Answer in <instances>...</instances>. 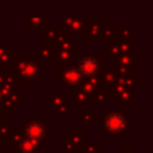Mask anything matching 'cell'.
<instances>
[{
  "label": "cell",
  "instance_id": "1",
  "mask_svg": "<svg viewBox=\"0 0 153 153\" xmlns=\"http://www.w3.org/2000/svg\"><path fill=\"white\" fill-rule=\"evenodd\" d=\"M38 55H15L10 67L20 86H35L43 78V63Z\"/></svg>",
  "mask_w": 153,
  "mask_h": 153
},
{
  "label": "cell",
  "instance_id": "2",
  "mask_svg": "<svg viewBox=\"0 0 153 153\" xmlns=\"http://www.w3.org/2000/svg\"><path fill=\"white\" fill-rule=\"evenodd\" d=\"M103 133L105 134H132L133 124L128 121L126 105L121 110H111L103 114Z\"/></svg>",
  "mask_w": 153,
  "mask_h": 153
},
{
  "label": "cell",
  "instance_id": "3",
  "mask_svg": "<svg viewBox=\"0 0 153 153\" xmlns=\"http://www.w3.org/2000/svg\"><path fill=\"white\" fill-rule=\"evenodd\" d=\"M55 86L63 85L66 89H78L85 81V75L82 74L78 65L70 63V65H61L55 62V75H54Z\"/></svg>",
  "mask_w": 153,
  "mask_h": 153
},
{
  "label": "cell",
  "instance_id": "4",
  "mask_svg": "<svg viewBox=\"0 0 153 153\" xmlns=\"http://www.w3.org/2000/svg\"><path fill=\"white\" fill-rule=\"evenodd\" d=\"M26 136L32 140L40 143L45 148H47L50 145V136H48V128L46 125V122L43 121V118L39 117H32L28 121L24 122L23 126Z\"/></svg>",
  "mask_w": 153,
  "mask_h": 153
},
{
  "label": "cell",
  "instance_id": "5",
  "mask_svg": "<svg viewBox=\"0 0 153 153\" xmlns=\"http://www.w3.org/2000/svg\"><path fill=\"white\" fill-rule=\"evenodd\" d=\"M102 55H85L78 59L76 65L81 69L85 78H94V76H100L102 71Z\"/></svg>",
  "mask_w": 153,
  "mask_h": 153
},
{
  "label": "cell",
  "instance_id": "6",
  "mask_svg": "<svg viewBox=\"0 0 153 153\" xmlns=\"http://www.w3.org/2000/svg\"><path fill=\"white\" fill-rule=\"evenodd\" d=\"M43 149H45V146L40 143H38V141L26 136L19 145H16L15 148L11 149V152L12 153H42Z\"/></svg>",
  "mask_w": 153,
  "mask_h": 153
},
{
  "label": "cell",
  "instance_id": "7",
  "mask_svg": "<svg viewBox=\"0 0 153 153\" xmlns=\"http://www.w3.org/2000/svg\"><path fill=\"white\" fill-rule=\"evenodd\" d=\"M79 59L78 54V45H75L73 48H67V50H56L55 62L61 65H70L74 63V61Z\"/></svg>",
  "mask_w": 153,
  "mask_h": 153
},
{
  "label": "cell",
  "instance_id": "8",
  "mask_svg": "<svg viewBox=\"0 0 153 153\" xmlns=\"http://www.w3.org/2000/svg\"><path fill=\"white\" fill-rule=\"evenodd\" d=\"M81 89L85 90L87 94L90 95V98L94 97L98 91L105 89V85L102 83L100 76H94V78H85L83 83L81 85Z\"/></svg>",
  "mask_w": 153,
  "mask_h": 153
},
{
  "label": "cell",
  "instance_id": "9",
  "mask_svg": "<svg viewBox=\"0 0 153 153\" xmlns=\"http://www.w3.org/2000/svg\"><path fill=\"white\" fill-rule=\"evenodd\" d=\"M36 53L42 61L45 62H51L55 61V55H56V48L54 45L48 42H43V43H38L36 46Z\"/></svg>",
  "mask_w": 153,
  "mask_h": 153
},
{
  "label": "cell",
  "instance_id": "10",
  "mask_svg": "<svg viewBox=\"0 0 153 153\" xmlns=\"http://www.w3.org/2000/svg\"><path fill=\"white\" fill-rule=\"evenodd\" d=\"M69 102L67 101V91H50L48 93V109L51 111L58 110L63 105Z\"/></svg>",
  "mask_w": 153,
  "mask_h": 153
},
{
  "label": "cell",
  "instance_id": "11",
  "mask_svg": "<svg viewBox=\"0 0 153 153\" xmlns=\"http://www.w3.org/2000/svg\"><path fill=\"white\" fill-rule=\"evenodd\" d=\"M85 130L81 126H76L73 129L71 133H69V134L66 136V138L70 141L71 144H74V145L78 148L79 153H83V146H85Z\"/></svg>",
  "mask_w": 153,
  "mask_h": 153
},
{
  "label": "cell",
  "instance_id": "12",
  "mask_svg": "<svg viewBox=\"0 0 153 153\" xmlns=\"http://www.w3.org/2000/svg\"><path fill=\"white\" fill-rule=\"evenodd\" d=\"M24 137H26V132H24L23 128H13V129L11 130V133L8 134V137L5 138L4 145L7 146V148L12 149V148H15L16 145H19Z\"/></svg>",
  "mask_w": 153,
  "mask_h": 153
},
{
  "label": "cell",
  "instance_id": "13",
  "mask_svg": "<svg viewBox=\"0 0 153 153\" xmlns=\"http://www.w3.org/2000/svg\"><path fill=\"white\" fill-rule=\"evenodd\" d=\"M118 76L120 75H118V71H117V67H105V69H102V71H101V74H100V78H101V81H102V83L109 87L116 83Z\"/></svg>",
  "mask_w": 153,
  "mask_h": 153
},
{
  "label": "cell",
  "instance_id": "14",
  "mask_svg": "<svg viewBox=\"0 0 153 153\" xmlns=\"http://www.w3.org/2000/svg\"><path fill=\"white\" fill-rule=\"evenodd\" d=\"M79 117H81L79 126L83 128V129H90L93 126V124H95L98 121V110L91 109L89 111H83L82 114H79Z\"/></svg>",
  "mask_w": 153,
  "mask_h": 153
},
{
  "label": "cell",
  "instance_id": "15",
  "mask_svg": "<svg viewBox=\"0 0 153 153\" xmlns=\"http://www.w3.org/2000/svg\"><path fill=\"white\" fill-rule=\"evenodd\" d=\"M3 90H4L5 95H10L11 93L16 91V90H19V83H18V79L15 78V75L13 74H7L5 76L4 82H3Z\"/></svg>",
  "mask_w": 153,
  "mask_h": 153
},
{
  "label": "cell",
  "instance_id": "16",
  "mask_svg": "<svg viewBox=\"0 0 153 153\" xmlns=\"http://www.w3.org/2000/svg\"><path fill=\"white\" fill-rule=\"evenodd\" d=\"M117 65L132 69L133 66H137L138 65V56L133 55V54H122V55L117 59Z\"/></svg>",
  "mask_w": 153,
  "mask_h": 153
},
{
  "label": "cell",
  "instance_id": "17",
  "mask_svg": "<svg viewBox=\"0 0 153 153\" xmlns=\"http://www.w3.org/2000/svg\"><path fill=\"white\" fill-rule=\"evenodd\" d=\"M111 93L110 91H105V90H101V91H98L97 94L94 95V97L90 98L89 103H91V105H94V103H101V105H108L109 102H110L111 100Z\"/></svg>",
  "mask_w": 153,
  "mask_h": 153
},
{
  "label": "cell",
  "instance_id": "18",
  "mask_svg": "<svg viewBox=\"0 0 153 153\" xmlns=\"http://www.w3.org/2000/svg\"><path fill=\"white\" fill-rule=\"evenodd\" d=\"M12 55H11V45L0 46V67H7L10 66Z\"/></svg>",
  "mask_w": 153,
  "mask_h": 153
},
{
  "label": "cell",
  "instance_id": "19",
  "mask_svg": "<svg viewBox=\"0 0 153 153\" xmlns=\"http://www.w3.org/2000/svg\"><path fill=\"white\" fill-rule=\"evenodd\" d=\"M12 129V122L8 121V117H0V141H5Z\"/></svg>",
  "mask_w": 153,
  "mask_h": 153
},
{
  "label": "cell",
  "instance_id": "20",
  "mask_svg": "<svg viewBox=\"0 0 153 153\" xmlns=\"http://www.w3.org/2000/svg\"><path fill=\"white\" fill-rule=\"evenodd\" d=\"M73 98H74L76 105H86L90 101V95L85 90H82L81 87H78V89H75L73 91Z\"/></svg>",
  "mask_w": 153,
  "mask_h": 153
},
{
  "label": "cell",
  "instance_id": "21",
  "mask_svg": "<svg viewBox=\"0 0 153 153\" xmlns=\"http://www.w3.org/2000/svg\"><path fill=\"white\" fill-rule=\"evenodd\" d=\"M105 149L98 144L97 140H86L83 146V153H102Z\"/></svg>",
  "mask_w": 153,
  "mask_h": 153
},
{
  "label": "cell",
  "instance_id": "22",
  "mask_svg": "<svg viewBox=\"0 0 153 153\" xmlns=\"http://www.w3.org/2000/svg\"><path fill=\"white\" fill-rule=\"evenodd\" d=\"M65 24H66V30L69 32H76V34H81L82 22H79L78 19H66Z\"/></svg>",
  "mask_w": 153,
  "mask_h": 153
},
{
  "label": "cell",
  "instance_id": "23",
  "mask_svg": "<svg viewBox=\"0 0 153 153\" xmlns=\"http://www.w3.org/2000/svg\"><path fill=\"white\" fill-rule=\"evenodd\" d=\"M56 117H71L74 114V105L70 102H67L66 105H63L62 108H59L58 110L54 111Z\"/></svg>",
  "mask_w": 153,
  "mask_h": 153
},
{
  "label": "cell",
  "instance_id": "24",
  "mask_svg": "<svg viewBox=\"0 0 153 153\" xmlns=\"http://www.w3.org/2000/svg\"><path fill=\"white\" fill-rule=\"evenodd\" d=\"M61 152L62 153H79L78 148H76L74 144L70 143L67 138H63L61 141Z\"/></svg>",
  "mask_w": 153,
  "mask_h": 153
},
{
  "label": "cell",
  "instance_id": "25",
  "mask_svg": "<svg viewBox=\"0 0 153 153\" xmlns=\"http://www.w3.org/2000/svg\"><path fill=\"white\" fill-rule=\"evenodd\" d=\"M8 97L12 98V100L15 101L16 103H19V105H23V103H24V100H26V95H24V93L20 91V90H16V91L11 93Z\"/></svg>",
  "mask_w": 153,
  "mask_h": 153
},
{
  "label": "cell",
  "instance_id": "26",
  "mask_svg": "<svg viewBox=\"0 0 153 153\" xmlns=\"http://www.w3.org/2000/svg\"><path fill=\"white\" fill-rule=\"evenodd\" d=\"M5 76H7V73H5L4 67H0V86L3 85V82H4Z\"/></svg>",
  "mask_w": 153,
  "mask_h": 153
},
{
  "label": "cell",
  "instance_id": "27",
  "mask_svg": "<svg viewBox=\"0 0 153 153\" xmlns=\"http://www.w3.org/2000/svg\"><path fill=\"white\" fill-rule=\"evenodd\" d=\"M7 98V95H5L4 90H3V86H0V103H3V101Z\"/></svg>",
  "mask_w": 153,
  "mask_h": 153
},
{
  "label": "cell",
  "instance_id": "28",
  "mask_svg": "<svg viewBox=\"0 0 153 153\" xmlns=\"http://www.w3.org/2000/svg\"><path fill=\"white\" fill-rule=\"evenodd\" d=\"M122 153H136L132 146H124L122 148Z\"/></svg>",
  "mask_w": 153,
  "mask_h": 153
},
{
  "label": "cell",
  "instance_id": "29",
  "mask_svg": "<svg viewBox=\"0 0 153 153\" xmlns=\"http://www.w3.org/2000/svg\"><path fill=\"white\" fill-rule=\"evenodd\" d=\"M0 153H12V152H8V151H7V146H5V145H1V148H0Z\"/></svg>",
  "mask_w": 153,
  "mask_h": 153
},
{
  "label": "cell",
  "instance_id": "30",
  "mask_svg": "<svg viewBox=\"0 0 153 153\" xmlns=\"http://www.w3.org/2000/svg\"><path fill=\"white\" fill-rule=\"evenodd\" d=\"M0 143H1V141H0ZM0 148H1V144H0Z\"/></svg>",
  "mask_w": 153,
  "mask_h": 153
},
{
  "label": "cell",
  "instance_id": "31",
  "mask_svg": "<svg viewBox=\"0 0 153 153\" xmlns=\"http://www.w3.org/2000/svg\"><path fill=\"white\" fill-rule=\"evenodd\" d=\"M42 153H47V152H42Z\"/></svg>",
  "mask_w": 153,
  "mask_h": 153
}]
</instances>
